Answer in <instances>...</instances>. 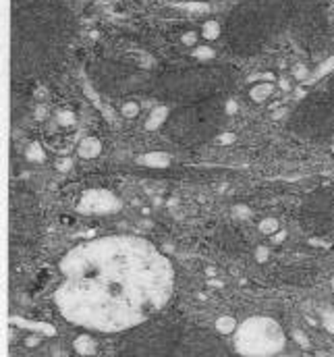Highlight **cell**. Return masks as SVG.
<instances>
[{
    "label": "cell",
    "instance_id": "1",
    "mask_svg": "<svg viewBox=\"0 0 334 357\" xmlns=\"http://www.w3.org/2000/svg\"><path fill=\"white\" fill-rule=\"evenodd\" d=\"M54 301L67 322L114 335L139 328L168 305L175 268L152 241L110 235L73 247L60 260Z\"/></svg>",
    "mask_w": 334,
    "mask_h": 357
},
{
    "label": "cell",
    "instance_id": "2",
    "mask_svg": "<svg viewBox=\"0 0 334 357\" xmlns=\"http://www.w3.org/2000/svg\"><path fill=\"white\" fill-rule=\"evenodd\" d=\"M286 335L274 318H247L235 330V349L243 357H274L284 349Z\"/></svg>",
    "mask_w": 334,
    "mask_h": 357
},
{
    "label": "cell",
    "instance_id": "3",
    "mask_svg": "<svg viewBox=\"0 0 334 357\" xmlns=\"http://www.w3.org/2000/svg\"><path fill=\"white\" fill-rule=\"evenodd\" d=\"M222 114H227L220 108L214 106H189L181 108L170 119V135L175 142L193 145L212 137L220 127Z\"/></svg>",
    "mask_w": 334,
    "mask_h": 357
},
{
    "label": "cell",
    "instance_id": "4",
    "mask_svg": "<svg viewBox=\"0 0 334 357\" xmlns=\"http://www.w3.org/2000/svg\"><path fill=\"white\" fill-rule=\"evenodd\" d=\"M178 339L181 337L175 330L164 326H152L131 337L125 351L129 357H162L173 351Z\"/></svg>",
    "mask_w": 334,
    "mask_h": 357
},
{
    "label": "cell",
    "instance_id": "5",
    "mask_svg": "<svg viewBox=\"0 0 334 357\" xmlns=\"http://www.w3.org/2000/svg\"><path fill=\"white\" fill-rule=\"evenodd\" d=\"M301 220L307 231L326 232L334 227V191L320 189L312 193L301 206Z\"/></svg>",
    "mask_w": 334,
    "mask_h": 357
},
{
    "label": "cell",
    "instance_id": "6",
    "mask_svg": "<svg viewBox=\"0 0 334 357\" xmlns=\"http://www.w3.org/2000/svg\"><path fill=\"white\" fill-rule=\"evenodd\" d=\"M170 357H230V353L216 337L193 330L176 340Z\"/></svg>",
    "mask_w": 334,
    "mask_h": 357
},
{
    "label": "cell",
    "instance_id": "7",
    "mask_svg": "<svg viewBox=\"0 0 334 357\" xmlns=\"http://www.w3.org/2000/svg\"><path fill=\"white\" fill-rule=\"evenodd\" d=\"M123 208V201L108 189H88L77 204V212L85 216H108Z\"/></svg>",
    "mask_w": 334,
    "mask_h": 357
},
{
    "label": "cell",
    "instance_id": "8",
    "mask_svg": "<svg viewBox=\"0 0 334 357\" xmlns=\"http://www.w3.org/2000/svg\"><path fill=\"white\" fill-rule=\"evenodd\" d=\"M77 154L83 158V160H94L102 154V142L94 135H88L83 137L79 143H77Z\"/></svg>",
    "mask_w": 334,
    "mask_h": 357
},
{
    "label": "cell",
    "instance_id": "9",
    "mask_svg": "<svg viewBox=\"0 0 334 357\" xmlns=\"http://www.w3.org/2000/svg\"><path fill=\"white\" fill-rule=\"evenodd\" d=\"M168 116H170L168 106H156L150 114H147V119L143 123L145 131H158L162 125H166L168 123Z\"/></svg>",
    "mask_w": 334,
    "mask_h": 357
},
{
    "label": "cell",
    "instance_id": "10",
    "mask_svg": "<svg viewBox=\"0 0 334 357\" xmlns=\"http://www.w3.org/2000/svg\"><path fill=\"white\" fill-rule=\"evenodd\" d=\"M170 162H173V158L166 152H147L143 156H139V164L150 168H166L170 166Z\"/></svg>",
    "mask_w": 334,
    "mask_h": 357
},
{
    "label": "cell",
    "instance_id": "11",
    "mask_svg": "<svg viewBox=\"0 0 334 357\" xmlns=\"http://www.w3.org/2000/svg\"><path fill=\"white\" fill-rule=\"evenodd\" d=\"M73 349L79 355H83V357L96 355V351H98V340L91 337V335H79V337L73 340Z\"/></svg>",
    "mask_w": 334,
    "mask_h": 357
},
{
    "label": "cell",
    "instance_id": "12",
    "mask_svg": "<svg viewBox=\"0 0 334 357\" xmlns=\"http://www.w3.org/2000/svg\"><path fill=\"white\" fill-rule=\"evenodd\" d=\"M272 94H274V83H270V81H258V83H253L251 89H249V98L255 104L266 102Z\"/></svg>",
    "mask_w": 334,
    "mask_h": 357
},
{
    "label": "cell",
    "instance_id": "13",
    "mask_svg": "<svg viewBox=\"0 0 334 357\" xmlns=\"http://www.w3.org/2000/svg\"><path fill=\"white\" fill-rule=\"evenodd\" d=\"M220 23L218 21H214V19H210V21H206L204 25H201V37L204 40H208V42H214V40H218L220 37Z\"/></svg>",
    "mask_w": 334,
    "mask_h": 357
},
{
    "label": "cell",
    "instance_id": "14",
    "mask_svg": "<svg viewBox=\"0 0 334 357\" xmlns=\"http://www.w3.org/2000/svg\"><path fill=\"white\" fill-rule=\"evenodd\" d=\"M25 158L29 160V162H44L46 160V150L42 147V143H37V142H32L27 147H25Z\"/></svg>",
    "mask_w": 334,
    "mask_h": 357
},
{
    "label": "cell",
    "instance_id": "15",
    "mask_svg": "<svg viewBox=\"0 0 334 357\" xmlns=\"http://www.w3.org/2000/svg\"><path fill=\"white\" fill-rule=\"evenodd\" d=\"M216 330H218V335H232L237 330V320L232 316H220L216 320Z\"/></svg>",
    "mask_w": 334,
    "mask_h": 357
},
{
    "label": "cell",
    "instance_id": "16",
    "mask_svg": "<svg viewBox=\"0 0 334 357\" xmlns=\"http://www.w3.org/2000/svg\"><path fill=\"white\" fill-rule=\"evenodd\" d=\"M258 229L262 235H274V232H278V229H281V222H278V218H272V216H268V218H262Z\"/></svg>",
    "mask_w": 334,
    "mask_h": 357
},
{
    "label": "cell",
    "instance_id": "17",
    "mask_svg": "<svg viewBox=\"0 0 334 357\" xmlns=\"http://www.w3.org/2000/svg\"><path fill=\"white\" fill-rule=\"evenodd\" d=\"M54 123H56L58 127H75L77 116L73 110H58L56 116H54Z\"/></svg>",
    "mask_w": 334,
    "mask_h": 357
},
{
    "label": "cell",
    "instance_id": "18",
    "mask_svg": "<svg viewBox=\"0 0 334 357\" xmlns=\"http://www.w3.org/2000/svg\"><path fill=\"white\" fill-rule=\"evenodd\" d=\"M193 58L201 60V63H208V60L216 58V52L210 46H197V48H193Z\"/></svg>",
    "mask_w": 334,
    "mask_h": 357
},
{
    "label": "cell",
    "instance_id": "19",
    "mask_svg": "<svg viewBox=\"0 0 334 357\" xmlns=\"http://www.w3.org/2000/svg\"><path fill=\"white\" fill-rule=\"evenodd\" d=\"M139 110H141V106H139V102H135V100H129V102H125L121 106V114L125 116V119H135L139 114Z\"/></svg>",
    "mask_w": 334,
    "mask_h": 357
},
{
    "label": "cell",
    "instance_id": "20",
    "mask_svg": "<svg viewBox=\"0 0 334 357\" xmlns=\"http://www.w3.org/2000/svg\"><path fill=\"white\" fill-rule=\"evenodd\" d=\"M181 42H183L185 46H193V48H197V34H195V32H187V34H183Z\"/></svg>",
    "mask_w": 334,
    "mask_h": 357
},
{
    "label": "cell",
    "instance_id": "21",
    "mask_svg": "<svg viewBox=\"0 0 334 357\" xmlns=\"http://www.w3.org/2000/svg\"><path fill=\"white\" fill-rule=\"evenodd\" d=\"M185 9L187 11H191V13H208L210 11V6L206 4V2H191V4H185Z\"/></svg>",
    "mask_w": 334,
    "mask_h": 357
},
{
    "label": "cell",
    "instance_id": "22",
    "mask_svg": "<svg viewBox=\"0 0 334 357\" xmlns=\"http://www.w3.org/2000/svg\"><path fill=\"white\" fill-rule=\"evenodd\" d=\"M235 133H220L218 137H216V142H218L220 145H230V143H235Z\"/></svg>",
    "mask_w": 334,
    "mask_h": 357
},
{
    "label": "cell",
    "instance_id": "23",
    "mask_svg": "<svg viewBox=\"0 0 334 357\" xmlns=\"http://www.w3.org/2000/svg\"><path fill=\"white\" fill-rule=\"evenodd\" d=\"M307 67L305 65H295V69H293V77L295 79H305L307 77Z\"/></svg>",
    "mask_w": 334,
    "mask_h": 357
},
{
    "label": "cell",
    "instance_id": "24",
    "mask_svg": "<svg viewBox=\"0 0 334 357\" xmlns=\"http://www.w3.org/2000/svg\"><path fill=\"white\" fill-rule=\"evenodd\" d=\"M56 168L60 170V173H67V170L73 168V160H71V158H60V160L56 162Z\"/></svg>",
    "mask_w": 334,
    "mask_h": 357
},
{
    "label": "cell",
    "instance_id": "25",
    "mask_svg": "<svg viewBox=\"0 0 334 357\" xmlns=\"http://www.w3.org/2000/svg\"><path fill=\"white\" fill-rule=\"evenodd\" d=\"M332 69H334V58H328V60H326V63L320 67V71L316 73V77H324L326 73H330Z\"/></svg>",
    "mask_w": 334,
    "mask_h": 357
},
{
    "label": "cell",
    "instance_id": "26",
    "mask_svg": "<svg viewBox=\"0 0 334 357\" xmlns=\"http://www.w3.org/2000/svg\"><path fill=\"white\" fill-rule=\"evenodd\" d=\"M268 258H270L268 247H258V250H255V260H258V262H266Z\"/></svg>",
    "mask_w": 334,
    "mask_h": 357
},
{
    "label": "cell",
    "instance_id": "27",
    "mask_svg": "<svg viewBox=\"0 0 334 357\" xmlns=\"http://www.w3.org/2000/svg\"><path fill=\"white\" fill-rule=\"evenodd\" d=\"M237 110H239V106H237L235 100H227V104H224V112H227V114H235Z\"/></svg>",
    "mask_w": 334,
    "mask_h": 357
},
{
    "label": "cell",
    "instance_id": "28",
    "mask_svg": "<svg viewBox=\"0 0 334 357\" xmlns=\"http://www.w3.org/2000/svg\"><path fill=\"white\" fill-rule=\"evenodd\" d=\"M286 239V232L284 231H278V232H274V235H272V243H282Z\"/></svg>",
    "mask_w": 334,
    "mask_h": 357
},
{
    "label": "cell",
    "instance_id": "29",
    "mask_svg": "<svg viewBox=\"0 0 334 357\" xmlns=\"http://www.w3.org/2000/svg\"><path fill=\"white\" fill-rule=\"evenodd\" d=\"M235 214H241V216H243V218H247V216L251 214V210H249V208H247V206H237V208H235Z\"/></svg>",
    "mask_w": 334,
    "mask_h": 357
},
{
    "label": "cell",
    "instance_id": "30",
    "mask_svg": "<svg viewBox=\"0 0 334 357\" xmlns=\"http://www.w3.org/2000/svg\"><path fill=\"white\" fill-rule=\"evenodd\" d=\"M324 326H326V330H328L330 335H334V316H328V318H326Z\"/></svg>",
    "mask_w": 334,
    "mask_h": 357
},
{
    "label": "cell",
    "instance_id": "31",
    "mask_svg": "<svg viewBox=\"0 0 334 357\" xmlns=\"http://www.w3.org/2000/svg\"><path fill=\"white\" fill-rule=\"evenodd\" d=\"M293 337H295V340H297V343H301L303 347H307V345H309V343H307V339H305V337H303V335H301V332H295V335H293Z\"/></svg>",
    "mask_w": 334,
    "mask_h": 357
},
{
    "label": "cell",
    "instance_id": "32",
    "mask_svg": "<svg viewBox=\"0 0 334 357\" xmlns=\"http://www.w3.org/2000/svg\"><path fill=\"white\" fill-rule=\"evenodd\" d=\"M281 88H282V89H289V88H291V85H289V81H286V79H284V81H281Z\"/></svg>",
    "mask_w": 334,
    "mask_h": 357
},
{
    "label": "cell",
    "instance_id": "33",
    "mask_svg": "<svg viewBox=\"0 0 334 357\" xmlns=\"http://www.w3.org/2000/svg\"><path fill=\"white\" fill-rule=\"evenodd\" d=\"M27 345H29V347H34V345H37V339H27Z\"/></svg>",
    "mask_w": 334,
    "mask_h": 357
},
{
    "label": "cell",
    "instance_id": "34",
    "mask_svg": "<svg viewBox=\"0 0 334 357\" xmlns=\"http://www.w3.org/2000/svg\"><path fill=\"white\" fill-rule=\"evenodd\" d=\"M332 291H334V278H332Z\"/></svg>",
    "mask_w": 334,
    "mask_h": 357
}]
</instances>
